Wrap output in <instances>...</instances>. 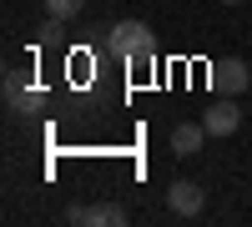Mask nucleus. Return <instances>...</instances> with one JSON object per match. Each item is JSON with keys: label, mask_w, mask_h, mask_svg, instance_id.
Listing matches in <instances>:
<instances>
[{"label": "nucleus", "mask_w": 252, "mask_h": 227, "mask_svg": "<svg viewBox=\"0 0 252 227\" xmlns=\"http://www.w3.org/2000/svg\"><path fill=\"white\" fill-rule=\"evenodd\" d=\"M106 51L131 71L157 66V40H152V26H141V20H116L106 31Z\"/></svg>", "instance_id": "f257e3e1"}, {"label": "nucleus", "mask_w": 252, "mask_h": 227, "mask_svg": "<svg viewBox=\"0 0 252 227\" xmlns=\"http://www.w3.org/2000/svg\"><path fill=\"white\" fill-rule=\"evenodd\" d=\"M247 86H252V61H237V56L212 61V91L217 96H242Z\"/></svg>", "instance_id": "f03ea898"}, {"label": "nucleus", "mask_w": 252, "mask_h": 227, "mask_svg": "<svg viewBox=\"0 0 252 227\" xmlns=\"http://www.w3.org/2000/svg\"><path fill=\"white\" fill-rule=\"evenodd\" d=\"M202 127H207V136H232V131L242 127V111H237V96H217L212 106L202 111Z\"/></svg>", "instance_id": "7ed1b4c3"}, {"label": "nucleus", "mask_w": 252, "mask_h": 227, "mask_svg": "<svg viewBox=\"0 0 252 227\" xmlns=\"http://www.w3.org/2000/svg\"><path fill=\"white\" fill-rule=\"evenodd\" d=\"M71 227H121L126 222V207L121 202H96V207H71L66 212Z\"/></svg>", "instance_id": "20e7f679"}, {"label": "nucleus", "mask_w": 252, "mask_h": 227, "mask_svg": "<svg viewBox=\"0 0 252 227\" xmlns=\"http://www.w3.org/2000/svg\"><path fill=\"white\" fill-rule=\"evenodd\" d=\"M5 106L15 111V116H35L40 106H46V91H26V81H20V71H10L5 76Z\"/></svg>", "instance_id": "39448f33"}, {"label": "nucleus", "mask_w": 252, "mask_h": 227, "mask_svg": "<svg viewBox=\"0 0 252 227\" xmlns=\"http://www.w3.org/2000/svg\"><path fill=\"white\" fill-rule=\"evenodd\" d=\"M166 207L177 217H197L202 212V187L197 182H172V187H166Z\"/></svg>", "instance_id": "423d86ee"}, {"label": "nucleus", "mask_w": 252, "mask_h": 227, "mask_svg": "<svg viewBox=\"0 0 252 227\" xmlns=\"http://www.w3.org/2000/svg\"><path fill=\"white\" fill-rule=\"evenodd\" d=\"M202 141H207V127H202V121H182V127H172V152H177V157L202 152Z\"/></svg>", "instance_id": "0eeeda50"}, {"label": "nucleus", "mask_w": 252, "mask_h": 227, "mask_svg": "<svg viewBox=\"0 0 252 227\" xmlns=\"http://www.w3.org/2000/svg\"><path fill=\"white\" fill-rule=\"evenodd\" d=\"M40 5H46V15H56V20H76L86 0H40Z\"/></svg>", "instance_id": "6e6552de"}, {"label": "nucleus", "mask_w": 252, "mask_h": 227, "mask_svg": "<svg viewBox=\"0 0 252 227\" xmlns=\"http://www.w3.org/2000/svg\"><path fill=\"white\" fill-rule=\"evenodd\" d=\"M227 5H242V0H227Z\"/></svg>", "instance_id": "1a4fd4ad"}]
</instances>
